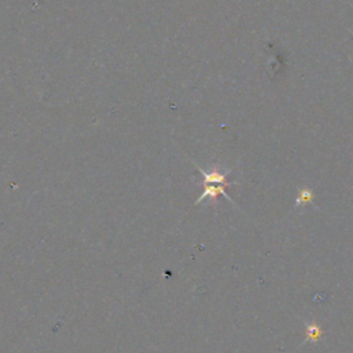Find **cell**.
<instances>
[{
  "mask_svg": "<svg viewBox=\"0 0 353 353\" xmlns=\"http://www.w3.org/2000/svg\"><path fill=\"white\" fill-rule=\"evenodd\" d=\"M320 337H322V329L317 324L312 323L306 326V341L316 342L320 340Z\"/></svg>",
  "mask_w": 353,
  "mask_h": 353,
  "instance_id": "cell-3",
  "label": "cell"
},
{
  "mask_svg": "<svg viewBox=\"0 0 353 353\" xmlns=\"http://www.w3.org/2000/svg\"><path fill=\"white\" fill-rule=\"evenodd\" d=\"M218 195L227 196V189H225V186L224 185H206L203 193H202V195H200V198L196 200V204H199L200 202H203L204 199H207V198L217 199V196H218Z\"/></svg>",
  "mask_w": 353,
  "mask_h": 353,
  "instance_id": "cell-2",
  "label": "cell"
},
{
  "mask_svg": "<svg viewBox=\"0 0 353 353\" xmlns=\"http://www.w3.org/2000/svg\"><path fill=\"white\" fill-rule=\"evenodd\" d=\"M312 199H313V192L311 189H302V191L299 192L298 198H297V204L301 206V204L309 203Z\"/></svg>",
  "mask_w": 353,
  "mask_h": 353,
  "instance_id": "cell-4",
  "label": "cell"
},
{
  "mask_svg": "<svg viewBox=\"0 0 353 353\" xmlns=\"http://www.w3.org/2000/svg\"><path fill=\"white\" fill-rule=\"evenodd\" d=\"M200 173L203 175L204 185H213V184L225 185V184H227V174L218 171V168L217 167L213 168V171H210V173H206L203 170H200ZM228 185H229V184H228Z\"/></svg>",
  "mask_w": 353,
  "mask_h": 353,
  "instance_id": "cell-1",
  "label": "cell"
}]
</instances>
